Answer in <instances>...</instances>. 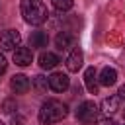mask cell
I'll return each instance as SVG.
<instances>
[{
  "label": "cell",
  "instance_id": "1",
  "mask_svg": "<svg viewBox=\"0 0 125 125\" xmlns=\"http://www.w3.org/2000/svg\"><path fill=\"white\" fill-rule=\"evenodd\" d=\"M66 115H68L66 104H62L59 100H47L39 109V123L41 125H53V123L62 121Z\"/></svg>",
  "mask_w": 125,
  "mask_h": 125
},
{
  "label": "cell",
  "instance_id": "2",
  "mask_svg": "<svg viewBox=\"0 0 125 125\" xmlns=\"http://www.w3.org/2000/svg\"><path fill=\"white\" fill-rule=\"evenodd\" d=\"M21 8V16L29 25H41L47 20V6L43 4V0H21L20 4Z\"/></svg>",
  "mask_w": 125,
  "mask_h": 125
},
{
  "label": "cell",
  "instance_id": "3",
  "mask_svg": "<svg viewBox=\"0 0 125 125\" xmlns=\"http://www.w3.org/2000/svg\"><path fill=\"white\" fill-rule=\"evenodd\" d=\"M76 119L82 121V123H86V125L98 123V119H100V109H98L96 102H92V100L82 102V104L78 105V109H76Z\"/></svg>",
  "mask_w": 125,
  "mask_h": 125
},
{
  "label": "cell",
  "instance_id": "4",
  "mask_svg": "<svg viewBox=\"0 0 125 125\" xmlns=\"http://www.w3.org/2000/svg\"><path fill=\"white\" fill-rule=\"evenodd\" d=\"M21 43V35L16 29H6L0 33V51H14L16 47H20Z\"/></svg>",
  "mask_w": 125,
  "mask_h": 125
},
{
  "label": "cell",
  "instance_id": "5",
  "mask_svg": "<svg viewBox=\"0 0 125 125\" xmlns=\"http://www.w3.org/2000/svg\"><path fill=\"white\" fill-rule=\"evenodd\" d=\"M47 80H49V88L55 90V92H64L70 86V78L66 74H62V72H53Z\"/></svg>",
  "mask_w": 125,
  "mask_h": 125
},
{
  "label": "cell",
  "instance_id": "6",
  "mask_svg": "<svg viewBox=\"0 0 125 125\" xmlns=\"http://www.w3.org/2000/svg\"><path fill=\"white\" fill-rule=\"evenodd\" d=\"M74 43H76V37L70 31H59L55 37V45L59 51H68L70 47H74Z\"/></svg>",
  "mask_w": 125,
  "mask_h": 125
},
{
  "label": "cell",
  "instance_id": "7",
  "mask_svg": "<svg viewBox=\"0 0 125 125\" xmlns=\"http://www.w3.org/2000/svg\"><path fill=\"white\" fill-rule=\"evenodd\" d=\"M82 62H84V53L78 47L72 49L70 55L66 57V68H68V72H78L82 68Z\"/></svg>",
  "mask_w": 125,
  "mask_h": 125
},
{
  "label": "cell",
  "instance_id": "8",
  "mask_svg": "<svg viewBox=\"0 0 125 125\" xmlns=\"http://www.w3.org/2000/svg\"><path fill=\"white\" fill-rule=\"evenodd\" d=\"M31 61H33V53L29 47H18L14 51V62L18 66H27L31 64Z\"/></svg>",
  "mask_w": 125,
  "mask_h": 125
},
{
  "label": "cell",
  "instance_id": "9",
  "mask_svg": "<svg viewBox=\"0 0 125 125\" xmlns=\"http://www.w3.org/2000/svg\"><path fill=\"white\" fill-rule=\"evenodd\" d=\"M84 84L88 88L90 94H98V88H100V82H98V72L94 66H88L86 72H84Z\"/></svg>",
  "mask_w": 125,
  "mask_h": 125
},
{
  "label": "cell",
  "instance_id": "10",
  "mask_svg": "<svg viewBox=\"0 0 125 125\" xmlns=\"http://www.w3.org/2000/svg\"><path fill=\"white\" fill-rule=\"evenodd\" d=\"M29 78L27 76H23V74H16V76H12V80H10V88L16 92V94H25L27 90H29Z\"/></svg>",
  "mask_w": 125,
  "mask_h": 125
},
{
  "label": "cell",
  "instance_id": "11",
  "mask_svg": "<svg viewBox=\"0 0 125 125\" xmlns=\"http://www.w3.org/2000/svg\"><path fill=\"white\" fill-rule=\"evenodd\" d=\"M98 82L102 86H113L117 82V70L111 68V66H104L100 70V76H98Z\"/></svg>",
  "mask_w": 125,
  "mask_h": 125
},
{
  "label": "cell",
  "instance_id": "12",
  "mask_svg": "<svg viewBox=\"0 0 125 125\" xmlns=\"http://www.w3.org/2000/svg\"><path fill=\"white\" fill-rule=\"evenodd\" d=\"M117 109H119V96H109V98H104V102H102V113L105 115V117H111L113 113H117Z\"/></svg>",
  "mask_w": 125,
  "mask_h": 125
},
{
  "label": "cell",
  "instance_id": "13",
  "mask_svg": "<svg viewBox=\"0 0 125 125\" xmlns=\"http://www.w3.org/2000/svg\"><path fill=\"white\" fill-rule=\"evenodd\" d=\"M61 61H59V57L55 55V53H41L39 55V66L43 68V70H51V68H55L57 64H59Z\"/></svg>",
  "mask_w": 125,
  "mask_h": 125
},
{
  "label": "cell",
  "instance_id": "14",
  "mask_svg": "<svg viewBox=\"0 0 125 125\" xmlns=\"http://www.w3.org/2000/svg\"><path fill=\"white\" fill-rule=\"evenodd\" d=\"M49 43V35L45 31H33L29 35V47L31 49H41V47H47Z\"/></svg>",
  "mask_w": 125,
  "mask_h": 125
},
{
  "label": "cell",
  "instance_id": "15",
  "mask_svg": "<svg viewBox=\"0 0 125 125\" xmlns=\"http://www.w3.org/2000/svg\"><path fill=\"white\" fill-rule=\"evenodd\" d=\"M33 88H35V92H37V94H47V88H49V80H47L45 76L37 74V76L33 78Z\"/></svg>",
  "mask_w": 125,
  "mask_h": 125
},
{
  "label": "cell",
  "instance_id": "16",
  "mask_svg": "<svg viewBox=\"0 0 125 125\" xmlns=\"http://www.w3.org/2000/svg\"><path fill=\"white\" fill-rule=\"evenodd\" d=\"M51 2L59 12H68L72 8V0H51Z\"/></svg>",
  "mask_w": 125,
  "mask_h": 125
},
{
  "label": "cell",
  "instance_id": "17",
  "mask_svg": "<svg viewBox=\"0 0 125 125\" xmlns=\"http://www.w3.org/2000/svg\"><path fill=\"white\" fill-rule=\"evenodd\" d=\"M14 109H16V102H12V100L2 102V111H4V113H12Z\"/></svg>",
  "mask_w": 125,
  "mask_h": 125
},
{
  "label": "cell",
  "instance_id": "18",
  "mask_svg": "<svg viewBox=\"0 0 125 125\" xmlns=\"http://www.w3.org/2000/svg\"><path fill=\"white\" fill-rule=\"evenodd\" d=\"M6 66H8V62H6V57L0 53V74H4V72H6Z\"/></svg>",
  "mask_w": 125,
  "mask_h": 125
},
{
  "label": "cell",
  "instance_id": "19",
  "mask_svg": "<svg viewBox=\"0 0 125 125\" xmlns=\"http://www.w3.org/2000/svg\"><path fill=\"white\" fill-rule=\"evenodd\" d=\"M23 123H25L23 117H14V119H12V125H23Z\"/></svg>",
  "mask_w": 125,
  "mask_h": 125
},
{
  "label": "cell",
  "instance_id": "20",
  "mask_svg": "<svg viewBox=\"0 0 125 125\" xmlns=\"http://www.w3.org/2000/svg\"><path fill=\"white\" fill-rule=\"evenodd\" d=\"M119 98H125V84L119 88Z\"/></svg>",
  "mask_w": 125,
  "mask_h": 125
},
{
  "label": "cell",
  "instance_id": "21",
  "mask_svg": "<svg viewBox=\"0 0 125 125\" xmlns=\"http://www.w3.org/2000/svg\"><path fill=\"white\" fill-rule=\"evenodd\" d=\"M0 125H4V123H2V121H0Z\"/></svg>",
  "mask_w": 125,
  "mask_h": 125
}]
</instances>
